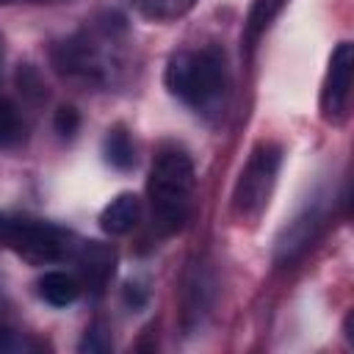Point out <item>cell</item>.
I'll list each match as a JSON object with an SVG mask.
<instances>
[{"label": "cell", "mask_w": 354, "mask_h": 354, "mask_svg": "<svg viewBox=\"0 0 354 354\" xmlns=\"http://www.w3.org/2000/svg\"><path fill=\"white\" fill-rule=\"evenodd\" d=\"M163 83L171 97L185 102L202 116H218L227 100L230 72L221 47L207 44L202 50L174 53L166 64Z\"/></svg>", "instance_id": "1"}, {"label": "cell", "mask_w": 354, "mask_h": 354, "mask_svg": "<svg viewBox=\"0 0 354 354\" xmlns=\"http://www.w3.org/2000/svg\"><path fill=\"white\" fill-rule=\"evenodd\" d=\"M196 188V171L191 155L177 144H163L155 152L147 194L152 205V218L160 232H177L191 216Z\"/></svg>", "instance_id": "2"}, {"label": "cell", "mask_w": 354, "mask_h": 354, "mask_svg": "<svg viewBox=\"0 0 354 354\" xmlns=\"http://www.w3.org/2000/svg\"><path fill=\"white\" fill-rule=\"evenodd\" d=\"M80 238L58 224L0 213V246L19 254L33 266L44 263H66L75 260L80 249Z\"/></svg>", "instance_id": "3"}, {"label": "cell", "mask_w": 354, "mask_h": 354, "mask_svg": "<svg viewBox=\"0 0 354 354\" xmlns=\"http://www.w3.org/2000/svg\"><path fill=\"white\" fill-rule=\"evenodd\" d=\"M279 166H282V147L279 144L260 141L252 149L246 166L238 174L235 191H232V213L241 221H254L266 210V205L274 194V185H277Z\"/></svg>", "instance_id": "4"}, {"label": "cell", "mask_w": 354, "mask_h": 354, "mask_svg": "<svg viewBox=\"0 0 354 354\" xmlns=\"http://www.w3.org/2000/svg\"><path fill=\"white\" fill-rule=\"evenodd\" d=\"M324 218H326V207H324L321 199L301 207L277 235V246H274L277 266H293L299 257H304V252L318 238V232L324 227Z\"/></svg>", "instance_id": "5"}, {"label": "cell", "mask_w": 354, "mask_h": 354, "mask_svg": "<svg viewBox=\"0 0 354 354\" xmlns=\"http://www.w3.org/2000/svg\"><path fill=\"white\" fill-rule=\"evenodd\" d=\"M351 72H354V47L351 41H340L329 55V69L321 86V111L326 119L343 116L351 91Z\"/></svg>", "instance_id": "6"}, {"label": "cell", "mask_w": 354, "mask_h": 354, "mask_svg": "<svg viewBox=\"0 0 354 354\" xmlns=\"http://www.w3.org/2000/svg\"><path fill=\"white\" fill-rule=\"evenodd\" d=\"M77 271L83 277V285L100 296L108 285V279L113 277V266H116V252L100 241H83L77 254H75Z\"/></svg>", "instance_id": "7"}, {"label": "cell", "mask_w": 354, "mask_h": 354, "mask_svg": "<svg viewBox=\"0 0 354 354\" xmlns=\"http://www.w3.org/2000/svg\"><path fill=\"white\" fill-rule=\"evenodd\" d=\"M141 218V199L136 194H119L113 196L102 213H100V227L108 235H127Z\"/></svg>", "instance_id": "8"}, {"label": "cell", "mask_w": 354, "mask_h": 354, "mask_svg": "<svg viewBox=\"0 0 354 354\" xmlns=\"http://www.w3.org/2000/svg\"><path fill=\"white\" fill-rule=\"evenodd\" d=\"M36 288H39V296L47 304H53V307H69V304L77 301L83 285L72 274H66V271H44L39 277Z\"/></svg>", "instance_id": "9"}, {"label": "cell", "mask_w": 354, "mask_h": 354, "mask_svg": "<svg viewBox=\"0 0 354 354\" xmlns=\"http://www.w3.org/2000/svg\"><path fill=\"white\" fill-rule=\"evenodd\" d=\"M102 152H105V160L113 169H119V171H127L136 163V147L130 141V133L122 124H116V127L108 130V136L102 141Z\"/></svg>", "instance_id": "10"}, {"label": "cell", "mask_w": 354, "mask_h": 354, "mask_svg": "<svg viewBox=\"0 0 354 354\" xmlns=\"http://www.w3.org/2000/svg\"><path fill=\"white\" fill-rule=\"evenodd\" d=\"M288 0H252L249 8V19H246V30H243V41L246 47H254L257 39L266 33V28L277 19V14L285 8Z\"/></svg>", "instance_id": "11"}, {"label": "cell", "mask_w": 354, "mask_h": 354, "mask_svg": "<svg viewBox=\"0 0 354 354\" xmlns=\"http://www.w3.org/2000/svg\"><path fill=\"white\" fill-rule=\"evenodd\" d=\"M199 0H133V6L138 8L141 17L152 19V22H171L180 19L183 14H188Z\"/></svg>", "instance_id": "12"}, {"label": "cell", "mask_w": 354, "mask_h": 354, "mask_svg": "<svg viewBox=\"0 0 354 354\" xmlns=\"http://www.w3.org/2000/svg\"><path fill=\"white\" fill-rule=\"evenodd\" d=\"M22 141V119L11 100L0 97V149H8Z\"/></svg>", "instance_id": "13"}, {"label": "cell", "mask_w": 354, "mask_h": 354, "mask_svg": "<svg viewBox=\"0 0 354 354\" xmlns=\"http://www.w3.org/2000/svg\"><path fill=\"white\" fill-rule=\"evenodd\" d=\"M53 127H55V133H58L61 138H72V136L77 133V127H80V113H77L72 105H61V108L55 111Z\"/></svg>", "instance_id": "14"}, {"label": "cell", "mask_w": 354, "mask_h": 354, "mask_svg": "<svg viewBox=\"0 0 354 354\" xmlns=\"http://www.w3.org/2000/svg\"><path fill=\"white\" fill-rule=\"evenodd\" d=\"M111 348V340L102 329V324H91L80 340V351H91V354H100V351H108Z\"/></svg>", "instance_id": "15"}, {"label": "cell", "mask_w": 354, "mask_h": 354, "mask_svg": "<svg viewBox=\"0 0 354 354\" xmlns=\"http://www.w3.org/2000/svg\"><path fill=\"white\" fill-rule=\"evenodd\" d=\"M17 80H19V88L28 94V97H44V88H41V83H39V75L25 64L22 69H19V75H17Z\"/></svg>", "instance_id": "16"}, {"label": "cell", "mask_w": 354, "mask_h": 354, "mask_svg": "<svg viewBox=\"0 0 354 354\" xmlns=\"http://www.w3.org/2000/svg\"><path fill=\"white\" fill-rule=\"evenodd\" d=\"M124 301L138 310V307L147 304V290H144L141 285H133V282H130V285H124Z\"/></svg>", "instance_id": "17"}, {"label": "cell", "mask_w": 354, "mask_h": 354, "mask_svg": "<svg viewBox=\"0 0 354 354\" xmlns=\"http://www.w3.org/2000/svg\"><path fill=\"white\" fill-rule=\"evenodd\" d=\"M0 64H3V41H0Z\"/></svg>", "instance_id": "18"}, {"label": "cell", "mask_w": 354, "mask_h": 354, "mask_svg": "<svg viewBox=\"0 0 354 354\" xmlns=\"http://www.w3.org/2000/svg\"><path fill=\"white\" fill-rule=\"evenodd\" d=\"M6 3H14V0H0V6H6Z\"/></svg>", "instance_id": "19"}]
</instances>
